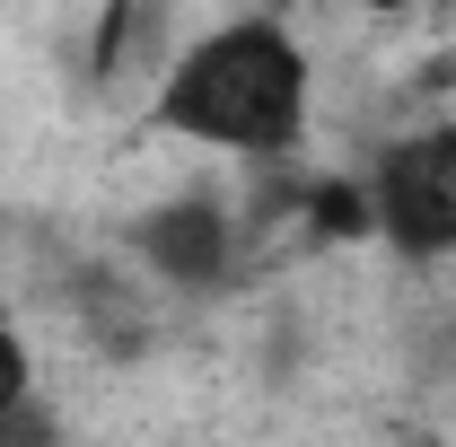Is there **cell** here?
I'll return each instance as SVG.
<instances>
[{
    "instance_id": "obj_1",
    "label": "cell",
    "mask_w": 456,
    "mask_h": 447,
    "mask_svg": "<svg viewBox=\"0 0 456 447\" xmlns=\"http://www.w3.org/2000/svg\"><path fill=\"white\" fill-rule=\"evenodd\" d=\"M159 132L228 158H281L307 132V53L281 18H228L159 79Z\"/></svg>"
},
{
    "instance_id": "obj_2",
    "label": "cell",
    "mask_w": 456,
    "mask_h": 447,
    "mask_svg": "<svg viewBox=\"0 0 456 447\" xmlns=\"http://www.w3.org/2000/svg\"><path fill=\"white\" fill-rule=\"evenodd\" d=\"M360 202H369V228L395 255H412V264L456 255V123L387 141L369 184H360Z\"/></svg>"
},
{
    "instance_id": "obj_3",
    "label": "cell",
    "mask_w": 456,
    "mask_h": 447,
    "mask_svg": "<svg viewBox=\"0 0 456 447\" xmlns=\"http://www.w3.org/2000/svg\"><path fill=\"white\" fill-rule=\"evenodd\" d=\"M132 246H141V264L159 280H175V289H228L237 280V220H228V202H211V193H175V202H159L150 220L132 228Z\"/></svg>"
},
{
    "instance_id": "obj_4",
    "label": "cell",
    "mask_w": 456,
    "mask_h": 447,
    "mask_svg": "<svg viewBox=\"0 0 456 447\" xmlns=\"http://www.w3.org/2000/svg\"><path fill=\"white\" fill-rule=\"evenodd\" d=\"M0 447H53V412L27 378V342L0 325Z\"/></svg>"
},
{
    "instance_id": "obj_5",
    "label": "cell",
    "mask_w": 456,
    "mask_h": 447,
    "mask_svg": "<svg viewBox=\"0 0 456 447\" xmlns=\"http://www.w3.org/2000/svg\"><path fill=\"white\" fill-rule=\"evenodd\" d=\"M369 9H412V0H369Z\"/></svg>"
}]
</instances>
